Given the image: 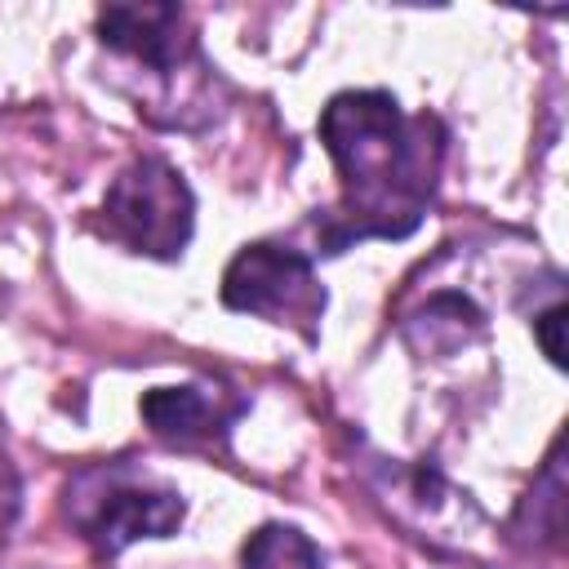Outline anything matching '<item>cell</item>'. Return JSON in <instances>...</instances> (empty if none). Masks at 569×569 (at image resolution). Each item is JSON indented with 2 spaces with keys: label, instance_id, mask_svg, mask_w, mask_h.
Returning <instances> with one entry per match:
<instances>
[{
  "label": "cell",
  "instance_id": "1",
  "mask_svg": "<svg viewBox=\"0 0 569 569\" xmlns=\"http://www.w3.org/2000/svg\"><path fill=\"white\" fill-rule=\"evenodd\" d=\"M320 142L342 178L338 213L320 227L329 253L369 236L405 240L422 222L445 160L436 116H405L382 89H347L320 111Z\"/></svg>",
  "mask_w": 569,
  "mask_h": 569
},
{
  "label": "cell",
  "instance_id": "2",
  "mask_svg": "<svg viewBox=\"0 0 569 569\" xmlns=\"http://www.w3.org/2000/svg\"><path fill=\"white\" fill-rule=\"evenodd\" d=\"M182 516V493L138 462H98L67 485V520L98 556H120L138 538H169Z\"/></svg>",
  "mask_w": 569,
  "mask_h": 569
},
{
  "label": "cell",
  "instance_id": "5",
  "mask_svg": "<svg viewBox=\"0 0 569 569\" xmlns=\"http://www.w3.org/2000/svg\"><path fill=\"white\" fill-rule=\"evenodd\" d=\"M222 302L231 311L289 325L307 342H316L325 316V289L311 271V258L280 244H244L222 271Z\"/></svg>",
  "mask_w": 569,
  "mask_h": 569
},
{
  "label": "cell",
  "instance_id": "8",
  "mask_svg": "<svg viewBox=\"0 0 569 569\" xmlns=\"http://www.w3.org/2000/svg\"><path fill=\"white\" fill-rule=\"evenodd\" d=\"M560 329H565V302H551L538 320H533V333L542 338V351L551 365H565V342H560Z\"/></svg>",
  "mask_w": 569,
  "mask_h": 569
},
{
  "label": "cell",
  "instance_id": "3",
  "mask_svg": "<svg viewBox=\"0 0 569 569\" xmlns=\"http://www.w3.org/2000/svg\"><path fill=\"white\" fill-rule=\"evenodd\" d=\"M102 213H107V236L129 244L133 253L178 258L191 240L196 200L173 164L142 156L107 187Z\"/></svg>",
  "mask_w": 569,
  "mask_h": 569
},
{
  "label": "cell",
  "instance_id": "4",
  "mask_svg": "<svg viewBox=\"0 0 569 569\" xmlns=\"http://www.w3.org/2000/svg\"><path fill=\"white\" fill-rule=\"evenodd\" d=\"M98 40L133 67H147V76L164 84V102L187 107L209 84V62L178 4H107L98 13Z\"/></svg>",
  "mask_w": 569,
  "mask_h": 569
},
{
  "label": "cell",
  "instance_id": "6",
  "mask_svg": "<svg viewBox=\"0 0 569 569\" xmlns=\"http://www.w3.org/2000/svg\"><path fill=\"white\" fill-rule=\"evenodd\" d=\"M138 409H142L151 436H160L164 445H178V449L222 440L227 422L240 413V405H222L218 387H151Z\"/></svg>",
  "mask_w": 569,
  "mask_h": 569
},
{
  "label": "cell",
  "instance_id": "9",
  "mask_svg": "<svg viewBox=\"0 0 569 569\" xmlns=\"http://www.w3.org/2000/svg\"><path fill=\"white\" fill-rule=\"evenodd\" d=\"M13 516H18V467H13V458L0 440V538L13 525Z\"/></svg>",
  "mask_w": 569,
  "mask_h": 569
},
{
  "label": "cell",
  "instance_id": "7",
  "mask_svg": "<svg viewBox=\"0 0 569 569\" xmlns=\"http://www.w3.org/2000/svg\"><path fill=\"white\" fill-rule=\"evenodd\" d=\"M240 569H325V556L293 525H262L244 538Z\"/></svg>",
  "mask_w": 569,
  "mask_h": 569
}]
</instances>
